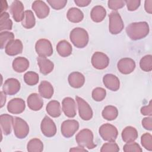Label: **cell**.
Returning <instances> with one entry per match:
<instances>
[{
  "instance_id": "cell-1",
  "label": "cell",
  "mask_w": 152,
  "mask_h": 152,
  "mask_svg": "<svg viewBox=\"0 0 152 152\" xmlns=\"http://www.w3.org/2000/svg\"><path fill=\"white\" fill-rule=\"evenodd\" d=\"M149 31V25L146 21L132 23L126 28L128 36L132 40H140L145 37Z\"/></svg>"
},
{
  "instance_id": "cell-2",
  "label": "cell",
  "mask_w": 152,
  "mask_h": 152,
  "mask_svg": "<svg viewBox=\"0 0 152 152\" xmlns=\"http://www.w3.org/2000/svg\"><path fill=\"white\" fill-rule=\"evenodd\" d=\"M71 43L77 48H85L89 40L87 31L83 28L76 27L73 28L69 34Z\"/></svg>"
},
{
  "instance_id": "cell-3",
  "label": "cell",
  "mask_w": 152,
  "mask_h": 152,
  "mask_svg": "<svg viewBox=\"0 0 152 152\" xmlns=\"http://www.w3.org/2000/svg\"><path fill=\"white\" fill-rule=\"evenodd\" d=\"M93 132L89 129H83L81 130L75 137V140L78 145L83 148L93 149L96 147V144L93 141Z\"/></svg>"
},
{
  "instance_id": "cell-4",
  "label": "cell",
  "mask_w": 152,
  "mask_h": 152,
  "mask_svg": "<svg viewBox=\"0 0 152 152\" xmlns=\"http://www.w3.org/2000/svg\"><path fill=\"white\" fill-rule=\"evenodd\" d=\"M109 30L112 34H118L124 29V21L117 11H113L109 15Z\"/></svg>"
},
{
  "instance_id": "cell-5",
  "label": "cell",
  "mask_w": 152,
  "mask_h": 152,
  "mask_svg": "<svg viewBox=\"0 0 152 152\" xmlns=\"http://www.w3.org/2000/svg\"><path fill=\"white\" fill-rule=\"evenodd\" d=\"M99 133L102 138L106 141H115L118 137L117 128L110 124H104L100 126Z\"/></svg>"
},
{
  "instance_id": "cell-6",
  "label": "cell",
  "mask_w": 152,
  "mask_h": 152,
  "mask_svg": "<svg viewBox=\"0 0 152 152\" xmlns=\"http://www.w3.org/2000/svg\"><path fill=\"white\" fill-rule=\"evenodd\" d=\"M13 129L15 137L19 139L26 138L29 133L28 125L24 119L20 117H15L14 118Z\"/></svg>"
},
{
  "instance_id": "cell-7",
  "label": "cell",
  "mask_w": 152,
  "mask_h": 152,
  "mask_svg": "<svg viewBox=\"0 0 152 152\" xmlns=\"http://www.w3.org/2000/svg\"><path fill=\"white\" fill-rule=\"evenodd\" d=\"M35 50L39 56L46 58L51 56L53 52L51 42L46 39H40L36 42Z\"/></svg>"
},
{
  "instance_id": "cell-8",
  "label": "cell",
  "mask_w": 152,
  "mask_h": 152,
  "mask_svg": "<svg viewBox=\"0 0 152 152\" xmlns=\"http://www.w3.org/2000/svg\"><path fill=\"white\" fill-rule=\"evenodd\" d=\"M75 99L80 117L84 121L90 120L93 117V112L89 104L80 97L76 96Z\"/></svg>"
},
{
  "instance_id": "cell-9",
  "label": "cell",
  "mask_w": 152,
  "mask_h": 152,
  "mask_svg": "<svg viewBox=\"0 0 152 152\" xmlns=\"http://www.w3.org/2000/svg\"><path fill=\"white\" fill-rule=\"evenodd\" d=\"M79 128V123L75 119L64 121L61 126L62 135L65 138L72 137Z\"/></svg>"
},
{
  "instance_id": "cell-10",
  "label": "cell",
  "mask_w": 152,
  "mask_h": 152,
  "mask_svg": "<svg viewBox=\"0 0 152 152\" xmlns=\"http://www.w3.org/2000/svg\"><path fill=\"white\" fill-rule=\"evenodd\" d=\"M42 134L46 137H52L56 133V126L53 121L48 116H45L40 124Z\"/></svg>"
},
{
  "instance_id": "cell-11",
  "label": "cell",
  "mask_w": 152,
  "mask_h": 152,
  "mask_svg": "<svg viewBox=\"0 0 152 152\" xmlns=\"http://www.w3.org/2000/svg\"><path fill=\"white\" fill-rule=\"evenodd\" d=\"M91 64L94 68L97 69H103L109 64V58L104 53L96 52L91 57Z\"/></svg>"
},
{
  "instance_id": "cell-12",
  "label": "cell",
  "mask_w": 152,
  "mask_h": 152,
  "mask_svg": "<svg viewBox=\"0 0 152 152\" xmlns=\"http://www.w3.org/2000/svg\"><path fill=\"white\" fill-rule=\"evenodd\" d=\"M24 5L20 1H14L10 5V11L13 19L16 22L22 21L24 17Z\"/></svg>"
},
{
  "instance_id": "cell-13",
  "label": "cell",
  "mask_w": 152,
  "mask_h": 152,
  "mask_svg": "<svg viewBox=\"0 0 152 152\" xmlns=\"http://www.w3.org/2000/svg\"><path fill=\"white\" fill-rule=\"evenodd\" d=\"M21 85L19 81L14 78L6 80L2 86V91L8 95L12 96L17 94L20 90Z\"/></svg>"
},
{
  "instance_id": "cell-14",
  "label": "cell",
  "mask_w": 152,
  "mask_h": 152,
  "mask_svg": "<svg viewBox=\"0 0 152 152\" xmlns=\"http://www.w3.org/2000/svg\"><path fill=\"white\" fill-rule=\"evenodd\" d=\"M62 110L65 115L68 118H72L75 116L77 114V107L75 100L70 97H65L62 102Z\"/></svg>"
},
{
  "instance_id": "cell-15",
  "label": "cell",
  "mask_w": 152,
  "mask_h": 152,
  "mask_svg": "<svg viewBox=\"0 0 152 152\" xmlns=\"http://www.w3.org/2000/svg\"><path fill=\"white\" fill-rule=\"evenodd\" d=\"M136 66L134 60L130 58L121 59L117 64L119 71L123 74H129L134 71Z\"/></svg>"
},
{
  "instance_id": "cell-16",
  "label": "cell",
  "mask_w": 152,
  "mask_h": 152,
  "mask_svg": "<svg viewBox=\"0 0 152 152\" xmlns=\"http://www.w3.org/2000/svg\"><path fill=\"white\" fill-rule=\"evenodd\" d=\"M26 103L21 98H14L9 101L7 104L8 111L12 114H20L24 112Z\"/></svg>"
},
{
  "instance_id": "cell-17",
  "label": "cell",
  "mask_w": 152,
  "mask_h": 152,
  "mask_svg": "<svg viewBox=\"0 0 152 152\" xmlns=\"http://www.w3.org/2000/svg\"><path fill=\"white\" fill-rule=\"evenodd\" d=\"M31 8L35 12L37 17L40 19L46 18L50 12L49 7L43 1L37 0L34 1L32 4Z\"/></svg>"
},
{
  "instance_id": "cell-18",
  "label": "cell",
  "mask_w": 152,
  "mask_h": 152,
  "mask_svg": "<svg viewBox=\"0 0 152 152\" xmlns=\"http://www.w3.org/2000/svg\"><path fill=\"white\" fill-rule=\"evenodd\" d=\"M14 119L10 115L5 113L0 116V124L1 132L5 135H8L11 133L14 124Z\"/></svg>"
},
{
  "instance_id": "cell-19",
  "label": "cell",
  "mask_w": 152,
  "mask_h": 152,
  "mask_svg": "<svg viewBox=\"0 0 152 152\" xmlns=\"http://www.w3.org/2000/svg\"><path fill=\"white\" fill-rule=\"evenodd\" d=\"M103 83L104 86L109 90L116 91L120 87V81L119 78L112 74H107L103 77Z\"/></svg>"
},
{
  "instance_id": "cell-20",
  "label": "cell",
  "mask_w": 152,
  "mask_h": 152,
  "mask_svg": "<svg viewBox=\"0 0 152 152\" xmlns=\"http://www.w3.org/2000/svg\"><path fill=\"white\" fill-rule=\"evenodd\" d=\"M41 97L40 94L36 93L30 94L27 100L28 107L34 111L40 110L43 106V100Z\"/></svg>"
},
{
  "instance_id": "cell-21",
  "label": "cell",
  "mask_w": 152,
  "mask_h": 152,
  "mask_svg": "<svg viewBox=\"0 0 152 152\" xmlns=\"http://www.w3.org/2000/svg\"><path fill=\"white\" fill-rule=\"evenodd\" d=\"M23 45L19 39H14L10 42L5 47V52L10 56H15L22 52Z\"/></svg>"
},
{
  "instance_id": "cell-22",
  "label": "cell",
  "mask_w": 152,
  "mask_h": 152,
  "mask_svg": "<svg viewBox=\"0 0 152 152\" xmlns=\"http://www.w3.org/2000/svg\"><path fill=\"white\" fill-rule=\"evenodd\" d=\"M68 81L69 84L73 88H81L85 83V77L80 72H72L68 75Z\"/></svg>"
},
{
  "instance_id": "cell-23",
  "label": "cell",
  "mask_w": 152,
  "mask_h": 152,
  "mask_svg": "<svg viewBox=\"0 0 152 152\" xmlns=\"http://www.w3.org/2000/svg\"><path fill=\"white\" fill-rule=\"evenodd\" d=\"M37 61L40 72L43 75H48L53 71L54 64L46 57L39 56L37 58Z\"/></svg>"
},
{
  "instance_id": "cell-24",
  "label": "cell",
  "mask_w": 152,
  "mask_h": 152,
  "mask_svg": "<svg viewBox=\"0 0 152 152\" xmlns=\"http://www.w3.org/2000/svg\"><path fill=\"white\" fill-rule=\"evenodd\" d=\"M29 65L30 63L28 60L27 58L22 56L15 58L12 64L13 69L15 72L19 73L26 71L29 67Z\"/></svg>"
},
{
  "instance_id": "cell-25",
  "label": "cell",
  "mask_w": 152,
  "mask_h": 152,
  "mask_svg": "<svg viewBox=\"0 0 152 152\" xmlns=\"http://www.w3.org/2000/svg\"><path fill=\"white\" fill-rule=\"evenodd\" d=\"M39 94L43 98L50 99L54 93L52 85L48 81H42L39 86Z\"/></svg>"
},
{
  "instance_id": "cell-26",
  "label": "cell",
  "mask_w": 152,
  "mask_h": 152,
  "mask_svg": "<svg viewBox=\"0 0 152 152\" xmlns=\"http://www.w3.org/2000/svg\"><path fill=\"white\" fill-rule=\"evenodd\" d=\"M138 135L137 130L131 126L125 127L121 134L122 140L126 143L134 141L138 138Z\"/></svg>"
},
{
  "instance_id": "cell-27",
  "label": "cell",
  "mask_w": 152,
  "mask_h": 152,
  "mask_svg": "<svg viewBox=\"0 0 152 152\" xmlns=\"http://www.w3.org/2000/svg\"><path fill=\"white\" fill-rule=\"evenodd\" d=\"M106 16V9L101 5L94 6L91 11L90 17L91 20L96 23L102 21Z\"/></svg>"
},
{
  "instance_id": "cell-28",
  "label": "cell",
  "mask_w": 152,
  "mask_h": 152,
  "mask_svg": "<svg viewBox=\"0 0 152 152\" xmlns=\"http://www.w3.org/2000/svg\"><path fill=\"white\" fill-rule=\"evenodd\" d=\"M46 110L48 114L53 118H58L61 115V104L57 100L50 101L46 105Z\"/></svg>"
},
{
  "instance_id": "cell-29",
  "label": "cell",
  "mask_w": 152,
  "mask_h": 152,
  "mask_svg": "<svg viewBox=\"0 0 152 152\" xmlns=\"http://www.w3.org/2000/svg\"><path fill=\"white\" fill-rule=\"evenodd\" d=\"M56 50L61 56L67 57L72 53V48L68 42L65 40H62L58 43Z\"/></svg>"
},
{
  "instance_id": "cell-30",
  "label": "cell",
  "mask_w": 152,
  "mask_h": 152,
  "mask_svg": "<svg viewBox=\"0 0 152 152\" xmlns=\"http://www.w3.org/2000/svg\"><path fill=\"white\" fill-rule=\"evenodd\" d=\"M66 17L70 22L77 23L81 22L83 20L84 18V14L82 11L79 8L72 7L68 10L66 14Z\"/></svg>"
},
{
  "instance_id": "cell-31",
  "label": "cell",
  "mask_w": 152,
  "mask_h": 152,
  "mask_svg": "<svg viewBox=\"0 0 152 152\" xmlns=\"http://www.w3.org/2000/svg\"><path fill=\"white\" fill-rule=\"evenodd\" d=\"M102 117L107 121L115 120L118 115V109L114 106H106L102 110Z\"/></svg>"
},
{
  "instance_id": "cell-32",
  "label": "cell",
  "mask_w": 152,
  "mask_h": 152,
  "mask_svg": "<svg viewBox=\"0 0 152 152\" xmlns=\"http://www.w3.org/2000/svg\"><path fill=\"white\" fill-rule=\"evenodd\" d=\"M22 26L27 29L33 28L36 24L35 17L31 10H26L24 12V17L21 21Z\"/></svg>"
},
{
  "instance_id": "cell-33",
  "label": "cell",
  "mask_w": 152,
  "mask_h": 152,
  "mask_svg": "<svg viewBox=\"0 0 152 152\" xmlns=\"http://www.w3.org/2000/svg\"><path fill=\"white\" fill-rule=\"evenodd\" d=\"M12 27V21L10 18V14L7 12L1 13L0 15V30H10Z\"/></svg>"
},
{
  "instance_id": "cell-34",
  "label": "cell",
  "mask_w": 152,
  "mask_h": 152,
  "mask_svg": "<svg viewBox=\"0 0 152 152\" xmlns=\"http://www.w3.org/2000/svg\"><path fill=\"white\" fill-rule=\"evenodd\" d=\"M27 150L29 152H41L43 150V144L40 139L33 138L28 142Z\"/></svg>"
},
{
  "instance_id": "cell-35",
  "label": "cell",
  "mask_w": 152,
  "mask_h": 152,
  "mask_svg": "<svg viewBox=\"0 0 152 152\" xmlns=\"http://www.w3.org/2000/svg\"><path fill=\"white\" fill-rule=\"evenodd\" d=\"M24 82L28 86H34L37 84L39 80L38 74L33 71H27L23 76Z\"/></svg>"
},
{
  "instance_id": "cell-36",
  "label": "cell",
  "mask_w": 152,
  "mask_h": 152,
  "mask_svg": "<svg viewBox=\"0 0 152 152\" xmlns=\"http://www.w3.org/2000/svg\"><path fill=\"white\" fill-rule=\"evenodd\" d=\"M13 40H14V34L13 33L8 31H1L0 33L1 49L5 48L6 46Z\"/></svg>"
},
{
  "instance_id": "cell-37",
  "label": "cell",
  "mask_w": 152,
  "mask_h": 152,
  "mask_svg": "<svg viewBox=\"0 0 152 152\" xmlns=\"http://www.w3.org/2000/svg\"><path fill=\"white\" fill-rule=\"evenodd\" d=\"M141 69L145 72H150L152 70V56L147 55L143 56L140 61Z\"/></svg>"
},
{
  "instance_id": "cell-38",
  "label": "cell",
  "mask_w": 152,
  "mask_h": 152,
  "mask_svg": "<svg viewBox=\"0 0 152 152\" xmlns=\"http://www.w3.org/2000/svg\"><path fill=\"white\" fill-rule=\"evenodd\" d=\"M92 98L96 102L102 101L106 96V91L102 87H96L92 91Z\"/></svg>"
},
{
  "instance_id": "cell-39",
  "label": "cell",
  "mask_w": 152,
  "mask_h": 152,
  "mask_svg": "<svg viewBox=\"0 0 152 152\" xmlns=\"http://www.w3.org/2000/svg\"><path fill=\"white\" fill-rule=\"evenodd\" d=\"M141 142L142 147L148 150L152 151V136L150 133H145L141 137Z\"/></svg>"
},
{
  "instance_id": "cell-40",
  "label": "cell",
  "mask_w": 152,
  "mask_h": 152,
  "mask_svg": "<svg viewBox=\"0 0 152 152\" xmlns=\"http://www.w3.org/2000/svg\"><path fill=\"white\" fill-rule=\"evenodd\" d=\"M119 151L118 145L115 141H109L103 144L101 147V152H118Z\"/></svg>"
},
{
  "instance_id": "cell-41",
  "label": "cell",
  "mask_w": 152,
  "mask_h": 152,
  "mask_svg": "<svg viewBox=\"0 0 152 152\" xmlns=\"http://www.w3.org/2000/svg\"><path fill=\"white\" fill-rule=\"evenodd\" d=\"M123 150L125 152H141L142 151L140 145L134 141L126 143L123 147Z\"/></svg>"
},
{
  "instance_id": "cell-42",
  "label": "cell",
  "mask_w": 152,
  "mask_h": 152,
  "mask_svg": "<svg viewBox=\"0 0 152 152\" xmlns=\"http://www.w3.org/2000/svg\"><path fill=\"white\" fill-rule=\"evenodd\" d=\"M47 2L52 8L56 10L62 9L67 3L66 0H47Z\"/></svg>"
},
{
  "instance_id": "cell-43",
  "label": "cell",
  "mask_w": 152,
  "mask_h": 152,
  "mask_svg": "<svg viewBox=\"0 0 152 152\" xmlns=\"http://www.w3.org/2000/svg\"><path fill=\"white\" fill-rule=\"evenodd\" d=\"M108 7L112 10L116 11L120 8H123L125 5V1L122 0H109L107 2Z\"/></svg>"
},
{
  "instance_id": "cell-44",
  "label": "cell",
  "mask_w": 152,
  "mask_h": 152,
  "mask_svg": "<svg viewBox=\"0 0 152 152\" xmlns=\"http://www.w3.org/2000/svg\"><path fill=\"white\" fill-rule=\"evenodd\" d=\"M126 5L128 11H135L140 5L141 1L140 0H126L124 1Z\"/></svg>"
},
{
  "instance_id": "cell-45",
  "label": "cell",
  "mask_w": 152,
  "mask_h": 152,
  "mask_svg": "<svg viewBox=\"0 0 152 152\" xmlns=\"http://www.w3.org/2000/svg\"><path fill=\"white\" fill-rule=\"evenodd\" d=\"M141 123L142 126L144 129L148 131L152 130V118L151 116L143 118Z\"/></svg>"
},
{
  "instance_id": "cell-46",
  "label": "cell",
  "mask_w": 152,
  "mask_h": 152,
  "mask_svg": "<svg viewBox=\"0 0 152 152\" xmlns=\"http://www.w3.org/2000/svg\"><path fill=\"white\" fill-rule=\"evenodd\" d=\"M141 113L143 115L151 116L152 115V104H151V100L150 101L149 104L147 106H142L141 108Z\"/></svg>"
},
{
  "instance_id": "cell-47",
  "label": "cell",
  "mask_w": 152,
  "mask_h": 152,
  "mask_svg": "<svg viewBox=\"0 0 152 152\" xmlns=\"http://www.w3.org/2000/svg\"><path fill=\"white\" fill-rule=\"evenodd\" d=\"M91 0H74V2L75 4L80 7H84L88 6L90 3Z\"/></svg>"
},
{
  "instance_id": "cell-48",
  "label": "cell",
  "mask_w": 152,
  "mask_h": 152,
  "mask_svg": "<svg viewBox=\"0 0 152 152\" xmlns=\"http://www.w3.org/2000/svg\"><path fill=\"white\" fill-rule=\"evenodd\" d=\"M144 8L147 12L149 14L152 13V1L146 0L144 3Z\"/></svg>"
},
{
  "instance_id": "cell-49",
  "label": "cell",
  "mask_w": 152,
  "mask_h": 152,
  "mask_svg": "<svg viewBox=\"0 0 152 152\" xmlns=\"http://www.w3.org/2000/svg\"><path fill=\"white\" fill-rule=\"evenodd\" d=\"M1 107H2L6 102V94L3 91H1Z\"/></svg>"
},
{
  "instance_id": "cell-50",
  "label": "cell",
  "mask_w": 152,
  "mask_h": 152,
  "mask_svg": "<svg viewBox=\"0 0 152 152\" xmlns=\"http://www.w3.org/2000/svg\"><path fill=\"white\" fill-rule=\"evenodd\" d=\"M1 12L2 13L4 12H5V10H7V9L8 8V4L6 1H1Z\"/></svg>"
},
{
  "instance_id": "cell-51",
  "label": "cell",
  "mask_w": 152,
  "mask_h": 152,
  "mask_svg": "<svg viewBox=\"0 0 152 152\" xmlns=\"http://www.w3.org/2000/svg\"><path fill=\"white\" fill-rule=\"evenodd\" d=\"M69 151H87V150L82 147H74L69 150Z\"/></svg>"
}]
</instances>
